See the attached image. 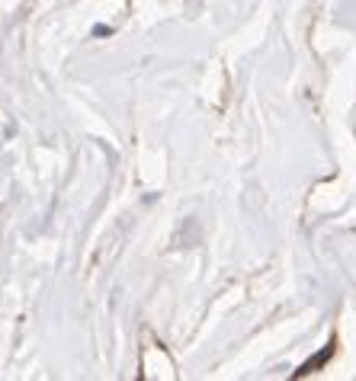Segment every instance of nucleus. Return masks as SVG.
Masks as SVG:
<instances>
[{
  "label": "nucleus",
  "mask_w": 356,
  "mask_h": 381,
  "mask_svg": "<svg viewBox=\"0 0 356 381\" xmlns=\"http://www.w3.org/2000/svg\"><path fill=\"white\" fill-rule=\"evenodd\" d=\"M334 353H337V336H334V340H330V343H328V346H324V349H321V353H315V355H311V359H308V362H305V365H298L295 378H305V375L318 372V368H321V365H328V362H330V355H334Z\"/></svg>",
  "instance_id": "1"
}]
</instances>
